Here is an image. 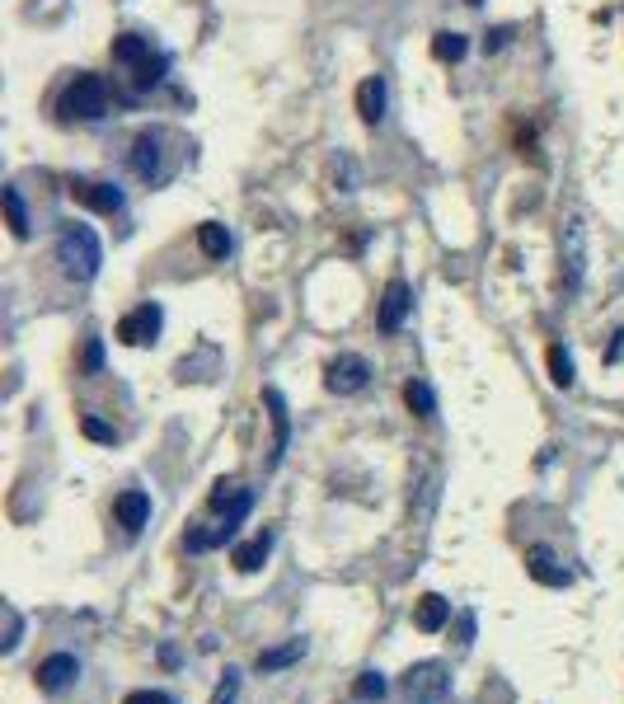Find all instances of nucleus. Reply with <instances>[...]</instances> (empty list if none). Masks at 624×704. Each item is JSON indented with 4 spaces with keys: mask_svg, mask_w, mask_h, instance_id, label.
<instances>
[{
    "mask_svg": "<svg viewBox=\"0 0 624 704\" xmlns=\"http://www.w3.org/2000/svg\"><path fill=\"white\" fill-rule=\"evenodd\" d=\"M57 263L66 277H76V282H90L99 273V263H104V249H99V235L90 226H80V221H61L57 230Z\"/></svg>",
    "mask_w": 624,
    "mask_h": 704,
    "instance_id": "f257e3e1",
    "label": "nucleus"
},
{
    "mask_svg": "<svg viewBox=\"0 0 624 704\" xmlns=\"http://www.w3.org/2000/svg\"><path fill=\"white\" fill-rule=\"evenodd\" d=\"M61 113H66V118H80V123H94V118H104V113H108V90H104V80L90 76V71H80V76L66 85V94H61Z\"/></svg>",
    "mask_w": 624,
    "mask_h": 704,
    "instance_id": "f03ea898",
    "label": "nucleus"
},
{
    "mask_svg": "<svg viewBox=\"0 0 624 704\" xmlns=\"http://www.w3.org/2000/svg\"><path fill=\"white\" fill-rule=\"evenodd\" d=\"M399 690L418 704H437L451 695V667L446 662H413L409 672L399 676Z\"/></svg>",
    "mask_w": 624,
    "mask_h": 704,
    "instance_id": "7ed1b4c3",
    "label": "nucleus"
},
{
    "mask_svg": "<svg viewBox=\"0 0 624 704\" xmlns=\"http://www.w3.org/2000/svg\"><path fill=\"white\" fill-rule=\"evenodd\" d=\"M559 263H564V287L578 291L582 273H587V221L578 212L564 216V230H559Z\"/></svg>",
    "mask_w": 624,
    "mask_h": 704,
    "instance_id": "20e7f679",
    "label": "nucleus"
},
{
    "mask_svg": "<svg viewBox=\"0 0 624 704\" xmlns=\"http://www.w3.org/2000/svg\"><path fill=\"white\" fill-rule=\"evenodd\" d=\"M263 409H268V423H273V442H268V470H277L282 465V456H287V446H291V409H287V399H282V390L277 385H263Z\"/></svg>",
    "mask_w": 624,
    "mask_h": 704,
    "instance_id": "39448f33",
    "label": "nucleus"
},
{
    "mask_svg": "<svg viewBox=\"0 0 624 704\" xmlns=\"http://www.w3.org/2000/svg\"><path fill=\"white\" fill-rule=\"evenodd\" d=\"M160 329H165V310L155 306V301H146V306H137L132 315H122L118 320V338L127 343V348H146V343H155Z\"/></svg>",
    "mask_w": 624,
    "mask_h": 704,
    "instance_id": "423d86ee",
    "label": "nucleus"
},
{
    "mask_svg": "<svg viewBox=\"0 0 624 704\" xmlns=\"http://www.w3.org/2000/svg\"><path fill=\"white\" fill-rule=\"evenodd\" d=\"M366 381H371V367H366V357H357V352L334 357V362H329V376H324V385H329L334 395H357V390H366Z\"/></svg>",
    "mask_w": 624,
    "mask_h": 704,
    "instance_id": "0eeeda50",
    "label": "nucleus"
},
{
    "mask_svg": "<svg viewBox=\"0 0 624 704\" xmlns=\"http://www.w3.org/2000/svg\"><path fill=\"white\" fill-rule=\"evenodd\" d=\"M409 306H413V291L404 277H390L381 291V310H376V324H381L385 334H395L399 324L409 320Z\"/></svg>",
    "mask_w": 624,
    "mask_h": 704,
    "instance_id": "6e6552de",
    "label": "nucleus"
},
{
    "mask_svg": "<svg viewBox=\"0 0 624 704\" xmlns=\"http://www.w3.org/2000/svg\"><path fill=\"white\" fill-rule=\"evenodd\" d=\"M71 198H76L80 207L99 212V216H118L122 212V188L99 184V179H71Z\"/></svg>",
    "mask_w": 624,
    "mask_h": 704,
    "instance_id": "1a4fd4ad",
    "label": "nucleus"
},
{
    "mask_svg": "<svg viewBox=\"0 0 624 704\" xmlns=\"http://www.w3.org/2000/svg\"><path fill=\"white\" fill-rule=\"evenodd\" d=\"M254 507V489H240L235 479H216L212 489V512H221V521H244Z\"/></svg>",
    "mask_w": 624,
    "mask_h": 704,
    "instance_id": "9d476101",
    "label": "nucleus"
},
{
    "mask_svg": "<svg viewBox=\"0 0 624 704\" xmlns=\"http://www.w3.org/2000/svg\"><path fill=\"white\" fill-rule=\"evenodd\" d=\"M76 676H80V662L71 658V653H52V658L38 662V690H47V695L66 690Z\"/></svg>",
    "mask_w": 624,
    "mask_h": 704,
    "instance_id": "9b49d317",
    "label": "nucleus"
},
{
    "mask_svg": "<svg viewBox=\"0 0 624 704\" xmlns=\"http://www.w3.org/2000/svg\"><path fill=\"white\" fill-rule=\"evenodd\" d=\"M526 573H531L535 582H545V587H568V582H573V573H568V568L554 559V550H545V545L526 550Z\"/></svg>",
    "mask_w": 624,
    "mask_h": 704,
    "instance_id": "f8f14e48",
    "label": "nucleus"
},
{
    "mask_svg": "<svg viewBox=\"0 0 624 704\" xmlns=\"http://www.w3.org/2000/svg\"><path fill=\"white\" fill-rule=\"evenodd\" d=\"M113 517H118L122 531H141V526L151 521V498H146L141 489L118 493V503H113Z\"/></svg>",
    "mask_w": 624,
    "mask_h": 704,
    "instance_id": "ddd939ff",
    "label": "nucleus"
},
{
    "mask_svg": "<svg viewBox=\"0 0 624 704\" xmlns=\"http://www.w3.org/2000/svg\"><path fill=\"white\" fill-rule=\"evenodd\" d=\"M160 141H165L160 132H141V137L132 141V174L146 179V184L160 174Z\"/></svg>",
    "mask_w": 624,
    "mask_h": 704,
    "instance_id": "4468645a",
    "label": "nucleus"
},
{
    "mask_svg": "<svg viewBox=\"0 0 624 704\" xmlns=\"http://www.w3.org/2000/svg\"><path fill=\"white\" fill-rule=\"evenodd\" d=\"M446 620H451V601L437 597V592H427V597L413 606V625L423 629V634H437V629H446Z\"/></svg>",
    "mask_w": 624,
    "mask_h": 704,
    "instance_id": "2eb2a0df",
    "label": "nucleus"
},
{
    "mask_svg": "<svg viewBox=\"0 0 624 704\" xmlns=\"http://www.w3.org/2000/svg\"><path fill=\"white\" fill-rule=\"evenodd\" d=\"M268 550H273V531H259L254 540H244V545H235V554H230V564L240 568V573H259L263 559H268Z\"/></svg>",
    "mask_w": 624,
    "mask_h": 704,
    "instance_id": "dca6fc26",
    "label": "nucleus"
},
{
    "mask_svg": "<svg viewBox=\"0 0 624 704\" xmlns=\"http://www.w3.org/2000/svg\"><path fill=\"white\" fill-rule=\"evenodd\" d=\"M357 113H362V123H381L385 118V80L381 76H366L357 85Z\"/></svg>",
    "mask_w": 624,
    "mask_h": 704,
    "instance_id": "f3484780",
    "label": "nucleus"
},
{
    "mask_svg": "<svg viewBox=\"0 0 624 704\" xmlns=\"http://www.w3.org/2000/svg\"><path fill=\"white\" fill-rule=\"evenodd\" d=\"M301 658H305V639H291V643H282V648H263L259 658H254V667L268 676V672H282V667H291V662H301Z\"/></svg>",
    "mask_w": 624,
    "mask_h": 704,
    "instance_id": "a211bd4d",
    "label": "nucleus"
},
{
    "mask_svg": "<svg viewBox=\"0 0 624 704\" xmlns=\"http://www.w3.org/2000/svg\"><path fill=\"white\" fill-rule=\"evenodd\" d=\"M0 207H5V221H10V235L15 240H29V207H24V198H19V188H5L0 193Z\"/></svg>",
    "mask_w": 624,
    "mask_h": 704,
    "instance_id": "6ab92c4d",
    "label": "nucleus"
},
{
    "mask_svg": "<svg viewBox=\"0 0 624 704\" xmlns=\"http://www.w3.org/2000/svg\"><path fill=\"white\" fill-rule=\"evenodd\" d=\"M113 62H122V66L151 62V43L137 38V33H122V38H113Z\"/></svg>",
    "mask_w": 624,
    "mask_h": 704,
    "instance_id": "aec40b11",
    "label": "nucleus"
},
{
    "mask_svg": "<svg viewBox=\"0 0 624 704\" xmlns=\"http://www.w3.org/2000/svg\"><path fill=\"white\" fill-rule=\"evenodd\" d=\"M198 245L207 259H226L230 254V230L221 226V221H202L198 226Z\"/></svg>",
    "mask_w": 624,
    "mask_h": 704,
    "instance_id": "412c9836",
    "label": "nucleus"
},
{
    "mask_svg": "<svg viewBox=\"0 0 624 704\" xmlns=\"http://www.w3.org/2000/svg\"><path fill=\"white\" fill-rule=\"evenodd\" d=\"M404 404H409V414H418V418H432V414H437V395H432V385L418 381V376L404 385Z\"/></svg>",
    "mask_w": 624,
    "mask_h": 704,
    "instance_id": "4be33fe9",
    "label": "nucleus"
},
{
    "mask_svg": "<svg viewBox=\"0 0 624 704\" xmlns=\"http://www.w3.org/2000/svg\"><path fill=\"white\" fill-rule=\"evenodd\" d=\"M465 52H470V38H465V33H437V38H432V57H437V62H465Z\"/></svg>",
    "mask_w": 624,
    "mask_h": 704,
    "instance_id": "5701e85b",
    "label": "nucleus"
},
{
    "mask_svg": "<svg viewBox=\"0 0 624 704\" xmlns=\"http://www.w3.org/2000/svg\"><path fill=\"white\" fill-rule=\"evenodd\" d=\"M549 381L559 385V390H573V381H578V376H573V357L564 352V343L549 348Z\"/></svg>",
    "mask_w": 624,
    "mask_h": 704,
    "instance_id": "b1692460",
    "label": "nucleus"
},
{
    "mask_svg": "<svg viewBox=\"0 0 624 704\" xmlns=\"http://www.w3.org/2000/svg\"><path fill=\"white\" fill-rule=\"evenodd\" d=\"M104 371V338H85V352H80V376H99Z\"/></svg>",
    "mask_w": 624,
    "mask_h": 704,
    "instance_id": "393cba45",
    "label": "nucleus"
},
{
    "mask_svg": "<svg viewBox=\"0 0 624 704\" xmlns=\"http://www.w3.org/2000/svg\"><path fill=\"white\" fill-rule=\"evenodd\" d=\"M352 695H357V700H381V695H385V676L381 672H362L357 681H352Z\"/></svg>",
    "mask_w": 624,
    "mask_h": 704,
    "instance_id": "a878e982",
    "label": "nucleus"
},
{
    "mask_svg": "<svg viewBox=\"0 0 624 704\" xmlns=\"http://www.w3.org/2000/svg\"><path fill=\"white\" fill-rule=\"evenodd\" d=\"M235 695H240V667H226V676H221L212 704H235Z\"/></svg>",
    "mask_w": 624,
    "mask_h": 704,
    "instance_id": "bb28decb",
    "label": "nucleus"
},
{
    "mask_svg": "<svg viewBox=\"0 0 624 704\" xmlns=\"http://www.w3.org/2000/svg\"><path fill=\"white\" fill-rule=\"evenodd\" d=\"M160 76H165V57H151V62L137 66V90H151V85H160Z\"/></svg>",
    "mask_w": 624,
    "mask_h": 704,
    "instance_id": "cd10ccee",
    "label": "nucleus"
},
{
    "mask_svg": "<svg viewBox=\"0 0 624 704\" xmlns=\"http://www.w3.org/2000/svg\"><path fill=\"white\" fill-rule=\"evenodd\" d=\"M5 620H10V629H5V639H0V653H15V648H19V634H24V620H19L15 606H5Z\"/></svg>",
    "mask_w": 624,
    "mask_h": 704,
    "instance_id": "c85d7f7f",
    "label": "nucleus"
},
{
    "mask_svg": "<svg viewBox=\"0 0 624 704\" xmlns=\"http://www.w3.org/2000/svg\"><path fill=\"white\" fill-rule=\"evenodd\" d=\"M80 432H85L90 442H104V446H113V442H118V432L108 428L104 418H85V423H80Z\"/></svg>",
    "mask_w": 624,
    "mask_h": 704,
    "instance_id": "c756f323",
    "label": "nucleus"
},
{
    "mask_svg": "<svg viewBox=\"0 0 624 704\" xmlns=\"http://www.w3.org/2000/svg\"><path fill=\"white\" fill-rule=\"evenodd\" d=\"M122 704H174V695L169 690H132Z\"/></svg>",
    "mask_w": 624,
    "mask_h": 704,
    "instance_id": "7c9ffc66",
    "label": "nucleus"
},
{
    "mask_svg": "<svg viewBox=\"0 0 624 704\" xmlns=\"http://www.w3.org/2000/svg\"><path fill=\"white\" fill-rule=\"evenodd\" d=\"M507 43V29H493V33H488V38H484V47H488V52H498V47H503Z\"/></svg>",
    "mask_w": 624,
    "mask_h": 704,
    "instance_id": "2f4dec72",
    "label": "nucleus"
},
{
    "mask_svg": "<svg viewBox=\"0 0 624 704\" xmlns=\"http://www.w3.org/2000/svg\"><path fill=\"white\" fill-rule=\"evenodd\" d=\"M465 5H484V0H465Z\"/></svg>",
    "mask_w": 624,
    "mask_h": 704,
    "instance_id": "473e14b6",
    "label": "nucleus"
}]
</instances>
